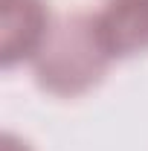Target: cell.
Masks as SVG:
<instances>
[{
	"label": "cell",
	"instance_id": "277c9868",
	"mask_svg": "<svg viewBox=\"0 0 148 151\" xmlns=\"http://www.w3.org/2000/svg\"><path fill=\"white\" fill-rule=\"evenodd\" d=\"M3 151H32L29 142H23L15 134H3Z\"/></svg>",
	"mask_w": 148,
	"mask_h": 151
},
{
	"label": "cell",
	"instance_id": "7a4b0ae2",
	"mask_svg": "<svg viewBox=\"0 0 148 151\" xmlns=\"http://www.w3.org/2000/svg\"><path fill=\"white\" fill-rule=\"evenodd\" d=\"M52 23L47 0H0V64L12 70L35 61Z\"/></svg>",
	"mask_w": 148,
	"mask_h": 151
},
{
	"label": "cell",
	"instance_id": "6da1fadb",
	"mask_svg": "<svg viewBox=\"0 0 148 151\" xmlns=\"http://www.w3.org/2000/svg\"><path fill=\"white\" fill-rule=\"evenodd\" d=\"M111 64L113 58L99 35L96 15L75 12L52 23L50 38L32 61V70L41 90L61 99H75L93 90Z\"/></svg>",
	"mask_w": 148,
	"mask_h": 151
},
{
	"label": "cell",
	"instance_id": "3957f363",
	"mask_svg": "<svg viewBox=\"0 0 148 151\" xmlns=\"http://www.w3.org/2000/svg\"><path fill=\"white\" fill-rule=\"evenodd\" d=\"M96 26L113 61L148 50V0H105Z\"/></svg>",
	"mask_w": 148,
	"mask_h": 151
}]
</instances>
